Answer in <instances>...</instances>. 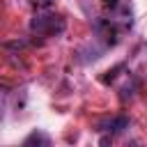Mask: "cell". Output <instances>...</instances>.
Listing matches in <instances>:
<instances>
[{"mask_svg":"<svg viewBox=\"0 0 147 147\" xmlns=\"http://www.w3.org/2000/svg\"><path fill=\"white\" fill-rule=\"evenodd\" d=\"M67 28V21L60 16V14H53V11H37L32 18H30V32L37 34V37H57L62 34Z\"/></svg>","mask_w":147,"mask_h":147,"instance_id":"6da1fadb","label":"cell"},{"mask_svg":"<svg viewBox=\"0 0 147 147\" xmlns=\"http://www.w3.org/2000/svg\"><path fill=\"white\" fill-rule=\"evenodd\" d=\"M94 34L96 39L103 41V48L108 46H115L119 41V30H117V23L110 21V18H96L94 21Z\"/></svg>","mask_w":147,"mask_h":147,"instance_id":"7a4b0ae2","label":"cell"},{"mask_svg":"<svg viewBox=\"0 0 147 147\" xmlns=\"http://www.w3.org/2000/svg\"><path fill=\"white\" fill-rule=\"evenodd\" d=\"M126 129H129V117L126 115H115V117H110V119H106V122L99 124V131H106L110 136H119Z\"/></svg>","mask_w":147,"mask_h":147,"instance_id":"3957f363","label":"cell"},{"mask_svg":"<svg viewBox=\"0 0 147 147\" xmlns=\"http://www.w3.org/2000/svg\"><path fill=\"white\" fill-rule=\"evenodd\" d=\"M23 145H51V138H48L46 133H41V131H32V133L23 140Z\"/></svg>","mask_w":147,"mask_h":147,"instance_id":"277c9868","label":"cell"},{"mask_svg":"<svg viewBox=\"0 0 147 147\" xmlns=\"http://www.w3.org/2000/svg\"><path fill=\"white\" fill-rule=\"evenodd\" d=\"M28 2H30V5H34L37 9H46V7H51L55 0H28Z\"/></svg>","mask_w":147,"mask_h":147,"instance_id":"5b68a950","label":"cell"},{"mask_svg":"<svg viewBox=\"0 0 147 147\" xmlns=\"http://www.w3.org/2000/svg\"><path fill=\"white\" fill-rule=\"evenodd\" d=\"M106 7H110V9H117V5H119V0H101Z\"/></svg>","mask_w":147,"mask_h":147,"instance_id":"8992f818","label":"cell"}]
</instances>
